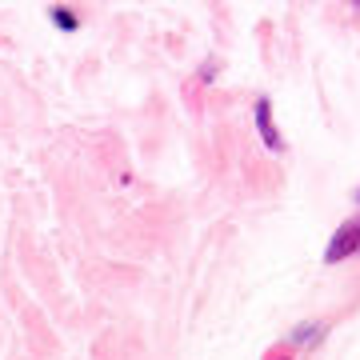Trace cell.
Wrapping results in <instances>:
<instances>
[{
	"instance_id": "cell-1",
	"label": "cell",
	"mask_w": 360,
	"mask_h": 360,
	"mask_svg": "<svg viewBox=\"0 0 360 360\" xmlns=\"http://www.w3.org/2000/svg\"><path fill=\"white\" fill-rule=\"evenodd\" d=\"M356 248H360V220H348V224H340V229H336L333 245L324 248V260H328V264H336V260L352 257Z\"/></svg>"
},
{
	"instance_id": "cell-4",
	"label": "cell",
	"mask_w": 360,
	"mask_h": 360,
	"mask_svg": "<svg viewBox=\"0 0 360 360\" xmlns=\"http://www.w3.org/2000/svg\"><path fill=\"white\" fill-rule=\"evenodd\" d=\"M312 333H316V324H304V328H296V336H292V340H296V345H309V340H312Z\"/></svg>"
},
{
	"instance_id": "cell-3",
	"label": "cell",
	"mask_w": 360,
	"mask_h": 360,
	"mask_svg": "<svg viewBox=\"0 0 360 360\" xmlns=\"http://www.w3.org/2000/svg\"><path fill=\"white\" fill-rule=\"evenodd\" d=\"M52 20L65 28V32H72V28H77V13H72V8H65V4H56V8H52Z\"/></svg>"
},
{
	"instance_id": "cell-2",
	"label": "cell",
	"mask_w": 360,
	"mask_h": 360,
	"mask_svg": "<svg viewBox=\"0 0 360 360\" xmlns=\"http://www.w3.org/2000/svg\"><path fill=\"white\" fill-rule=\"evenodd\" d=\"M257 124H260V136H264V144L281 153L284 141H281V132H276V124H272V112H269V101H264V96L257 101Z\"/></svg>"
},
{
	"instance_id": "cell-5",
	"label": "cell",
	"mask_w": 360,
	"mask_h": 360,
	"mask_svg": "<svg viewBox=\"0 0 360 360\" xmlns=\"http://www.w3.org/2000/svg\"><path fill=\"white\" fill-rule=\"evenodd\" d=\"M356 200H360V193H356Z\"/></svg>"
}]
</instances>
